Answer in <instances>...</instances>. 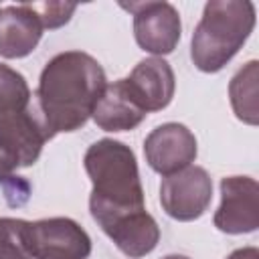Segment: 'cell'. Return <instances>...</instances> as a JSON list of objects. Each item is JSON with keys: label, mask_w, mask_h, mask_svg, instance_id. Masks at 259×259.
Instances as JSON below:
<instances>
[{"label": "cell", "mask_w": 259, "mask_h": 259, "mask_svg": "<svg viewBox=\"0 0 259 259\" xmlns=\"http://www.w3.org/2000/svg\"><path fill=\"white\" fill-rule=\"evenodd\" d=\"M30 99L32 93L24 75L8 65H0V117L26 109Z\"/></svg>", "instance_id": "cell-15"}, {"label": "cell", "mask_w": 259, "mask_h": 259, "mask_svg": "<svg viewBox=\"0 0 259 259\" xmlns=\"http://www.w3.org/2000/svg\"><path fill=\"white\" fill-rule=\"evenodd\" d=\"M212 200V180L202 166H186L160 184L162 210L180 223L200 219Z\"/></svg>", "instance_id": "cell-6"}, {"label": "cell", "mask_w": 259, "mask_h": 259, "mask_svg": "<svg viewBox=\"0 0 259 259\" xmlns=\"http://www.w3.org/2000/svg\"><path fill=\"white\" fill-rule=\"evenodd\" d=\"M34 14L38 16L42 28H61L63 24H67L73 16V12L77 10V4H67V2H26Z\"/></svg>", "instance_id": "cell-17"}, {"label": "cell", "mask_w": 259, "mask_h": 259, "mask_svg": "<svg viewBox=\"0 0 259 259\" xmlns=\"http://www.w3.org/2000/svg\"><path fill=\"white\" fill-rule=\"evenodd\" d=\"M227 259H259V251L257 247H243V249H235Z\"/></svg>", "instance_id": "cell-18"}, {"label": "cell", "mask_w": 259, "mask_h": 259, "mask_svg": "<svg viewBox=\"0 0 259 259\" xmlns=\"http://www.w3.org/2000/svg\"><path fill=\"white\" fill-rule=\"evenodd\" d=\"M42 24L34 10L22 4H10L0 10V57H28L42 38Z\"/></svg>", "instance_id": "cell-13"}, {"label": "cell", "mask_w": 259, "mask_h": 259, "mask_svg": "<svg viewBox=\"0 0 259 259\" xmlns=\"http://www.w3.org/2000/svg\"><path fill=\"white\" fill-rule=\"evenodd\" d=\"M49 140L32 99L26 109L0 117V184L14 178L18 168L32 166Z\"/></svg>", "instance_id": "cell-4"}, {"label": "cell", "mask_w": 259, "mask_h": 259, "mask_svg": "<svg viewBox=\"0 0 259 259\" xmlns=\"http://www.w3.org/2000/svg\"><path fill=\"white\" fill-rule=\"evenodd\" d=\"M83 166L93 184L89 212L97 225L109 217L146 208L138 160L130 146L101 138L87 148Z\"/></svg>", "instance_id": "cell-2"}, {"label": "cell", "mask_w": 259, "mask_h": 259, "mask_svg": "<svg viewBox=\"0 0 259 259\" xmlns=\"http://www.w3.org/2000/svg\"><path fill=\"white\" fill-rule=\"evenodd\" d=\"M24 243L32 259H87L91 255L87 231L67 217L24 221Z\"/></svg>", "instance_id": "cell-5"}, {"label": "cell", "mask_w": 259, "mask_h": 259, "mask_svg": "<svg viewBox=\"0 0 259 259\" xmlns=\"http://www.w3.org/2000/svg\"><path fill=\"white\" fill-rule=\"evenodd\" d=\"M134 97L148 111L166 109L176 91V77L168 61L162 57H148L140 61L130 77H125Z\"/></svg>", "instance_id": "cell-11"}, {"label": "cell", "mask_w": 259, "mask_h": 259, "mask_svg": "<svg viewBox=\"0 0 259 259\" xmlns=\"http://www.w3.org/2000/svg\"><path fill=\"white\" fill-rule=\"evenodd\" d=\"M0 10H2V8H0Z\"/></svg>", "instance_id": "cell-20"}, {"label": "cell", "mask_w": 259, "mask_h": 259, "mask_svg": "<svg viewBox=\"0 0 259 259\" xmlns=\"http://www.w3.org/2000/svg\"><path fill=\"white\" fill-rule=\"evenodd\" d=\"M0 259H32L24 243V219H0Z\"/></svg>", "instance_id": "cell-16"}, {"label": "cell", "mask_w": 259, "mask_h": 259, "mask_svg": "<svg viewBox=\"0 0 259 259\" xmlns=\"http://www.w3.org/2000/svg\"><path fill=\"white\" fill-rule=\"evenodd\" d=\"M121 8L134 16V36L140 49L156 57L170 55L180 40L182 22L174 4L164 0L146 2H121Z\"/></svg>", "instance_id": "cell-7"}, {"label": "cell", "mask_w": 259, "mask_h": 259, "mask_svg": "<svg viewBox=\"0 0 259 259\" xmlns=\"http://www.w3.org/2000/svg\"><path fill=\"white\" fill-rule=\"evenodd\" d=\"M255 28L249 0H210L192 32L190 59L202 73H219L247 42Z\"/></svg>", "instance_id": "cell-3"}, {"label": "cell", "mask_w": 259, "mask_h": 259, "mask_svg": "<svg viewBox=\"0 0 259 259\" xmlns=\"http://www.w3.org/2000/svg\"><path fill=\"white\" fill-rule=\"evenodd\" d=\"M105 71L83 51L55 55L42 69L32 103L51 136L77 132L91 117L93 105L105 89Z\"/></svg>", "instance_id": "cell-1"}, {"label": "cell", "mask_w": 259, "mask_h": 259, "mask_svg": "<svg viewBox=\"0 0 259 259\" xmlns=\"http://www.w3.org/2000/svg\"><path fill=\"white\" fill-rule=\"evenodd\" d=\"M227 235L253 233L259 227V184L251 176H227L221 180V204L212 219Z\"/></svg>", "instance_id": "cell-8"}, {"label": "cell", "mask_w": 259, "mask_h": 259, "mask_svg": "<svg viewBox=\"0 0 259 259\" xmlns=\"http://www.w3.org/2000/svg\"><path fill=\"white\" fill-rule=\"evenodd\" d=\"M198 146L194 134L178 121H168L154 127L144 140V156L148 166L162 174L170 176L196 160Z\"/></svg>", "instance_id": "cell-9"}, {"label": "cell", "mask_w": 259, "mask_h": 259, "mask_svg": "<svg viewBox=\"0 0 259 259\" xmlns=\"http://www.w3.org/2000/svg\"><path fill=\"white\" fill-rule=\"evenodd\" d=\"M146 115V109L138 103L125 79L107 83L91 111L95 125L103 132H130L138 127Z\"/></svg>", "instance_id": "cell-12"}, {"label": "cell", "mask_w": 259, "mask_h": 259, "mask_svg": "<svg viewBox=\"0 0 259 259\" xmlns=\"http://www.w3.org/2000/svg\"><path fill=\"white\" fill-rule=\"evenodd\" d=\"M257 81H259V63L249 61L245 63L229 83V99L231 107L247 125L259 123V105H257Z\"/></svg>", "instance_id": "cell-14"}, {"label": "cell", "mask_w": 259, "mask_h": 259, "mask_svg": "<svg viewBox=\"0 0 259 259\" xmlns=\"http://www.w3.org/2000/svg\"><path fill=\"white\" fill-rule=\"evenodd\" d=\"M99 227L130 259L146 257L158 247L160 241V227L146 208L109 217L107 221L99 223Z\"/></svg>", "instance_id": "cell-10"}, {"label": "cell", "mask_w": 259, "mask_h": 259, "mask_svg": "<svg viewBox=\"0 0 259 259\" xmlns=\"http://www.w3.org/2000/svg\"><path fill=\"white\" fill-rule=\"evenodd\" d=\"M162 259H190V257H186V255H166V257H162Z\"/></svg>", "instance_id": "cell-19"}]
</instances>
